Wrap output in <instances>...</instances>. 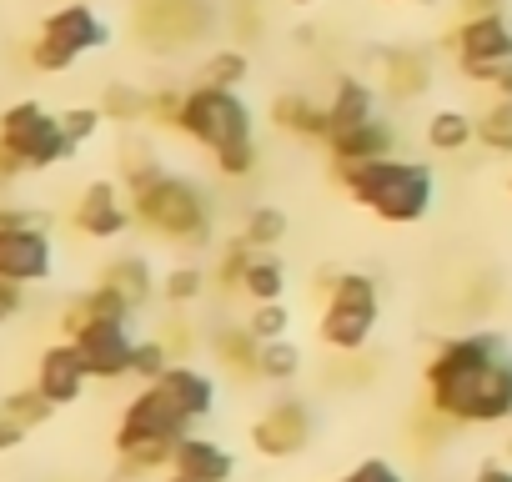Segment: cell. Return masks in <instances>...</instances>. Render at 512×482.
Returning <instances> with one entry per match:
<instances>
[{
	"label": "cell",
	"instance_id": "1",
	"mask_svg": "<svg viewBox=\"0 0 512 482\" xmlns=\"http://www.w3.org/2000/svg\"><path fill=\"white\" fill-rule=\"evenodd\" d=\"M427 412L457 427L512 422V342L502 332L447 337L422 367Z\"/></svg>",
	"mask_w": 512,
	"mask_h": 482
},
{
	"label": "cell",
	"instance_id": "16",
	"mask_svg": "<svg viewBox=\"0 0 512 482\" xmlns=\"http://www.w3.org/2000/svg\"><path fill=\"white\" fill-rule=\"evenodd\" d=\"M327 156L332 166H352V161H387L397 156V126L372 116L362 126H347V131H332L327 136Z\"/></svg>",
	"mask_w": 512,
	"mask_h": 482
},
{
	"label": "cell",
	"instance_id": "33",
	"mask_svg": "<svg viewBox=\"0 0 512 482\" xmlns=\"http://www.w3.org/2000/svg\"><path fill=\"white\" fill-rule=\"evenodd\" d=\"M246 332H251L256 342H282V337L292 332V307H287V302H251Z\"/></svg>",
	"mask_w": 512,
	"mask_h": 482
},
{
	"label": "cell",
	"instance_id": "15",
	"mask_svg": "<svg viewBox=\"0 0 512 482\" xmlns=\"http://www.w3.org/2000/svg\"><path fill=\"white\" fill-rule=\"evenodd\" d=\"M86 382H91V372H86V362H81V352H76L71 337H66V342H51V347L41 352V362H36V387H41L46 402L71 407V402H81Z\"/></svg>",
	"mask_w": 512,
	"mask_h": 482
},
{
	"label": "cell",
	"instance_id": "34",
	"mask_svg": "<svg viewBox=\"0 0 512 482\" xmlns=\"http://www.w3.org/2000/svg\"><path fill=\"white\" fill-rule=\"evenodd\" d=\"M251 257H256L251 241H246V236H231L226 247H221V262H216V287H221V292H241V277H246Z\"/></svg>",
	"mask_w": 512,
	"mask_h": 482
},
{
	"label": "cell",
	"instance_id": "8",
	"mask_svg": "<svg viewBox=\"0 0 512 482\" xmlns=\"http://www.w3.org/2000/svg\"><path fill=\"white\" fill-rule=\"evenodd\" d=\"M377 317H382V292L367 272H337L332 287H327V307L317 317V337L322 347L332 352H362L377 332Z\"/></svg>",
	"mask_w": 512,
	"mask_h": 482
},
{
	"label": "cell",
	"instance_id": "45",
	"mask_svg": "<svg viewBox=\"0 0 512 482\" xmlns=\"http://www.w3.org/2000/svg\"><path fill=\"white\" fill-rule=\"evenodd\" d=\"M502 462H512V432H507V442H502Z\"/></svg>",
	"mask_w": 512,
	"mask_h": 482
},
{
	"label": "cell",
	"instance_id": "18",
	"mask_svg": "<svg viewBox=\"0 0 512 482\" xmlns=\"http://www.w3.org/2000/svg\"><path fill=\"white\" fill-rule=\"evenodd\" d=\"M156 387L191 417V427L216 412V382H211V372H201V367H191V362H171V367L156 377Z\"/></svg>",
	"mask_w": 512,
	"mask_h": 482
},
{
	"label": "cell",
	"instance_id": "25",
	"mask_svg": "<svg viewBox=\"0 0 512 482\" xmlns=\"http://www.w3.org/2000/svg\"><path fill=\"white\" fill-rule=\"evenodd\" d=\"M246 76H251V56L241 51V46H216L201 66H196V76H191V86H211V91H241L246 86Z\"/></svg>",
	"mask_w": 512,
	"mask_h": 482
},
{
	"label": "cell",
	"instance_id": "37",
	"mask_svg": "<svg viewBox=\"0 0 512 482\" xmlns=\"http://www.w3.org/2000/svg\"><path fill=\"white\" fill-rule=\"evenodd\" d=\"M211 161H216V176L246 181V176H256V161H262V151H256V141H241V146H231V151H221V156H211Z\"/></svg>",
	"mask_w": 512,
	"mask_h": 482
},
{
	"label": "cell",
	"instance_id": "2",
	"mask_svg": "<svg viewBox=\"0 0 512 482\" xmlns=\"http://www.w3.org/2000/svg\"><path fill=\"white\" fill-rule=\"evenodd\" d=\"M332 176L347 186L357 206H367L387 226H417L437 206V171L417 156H387V161H352L332 166Z\"/></svg>",
	"mask_w": 512,
	"mask_h": 482
},
{
	"label": "cell",
	"instance_id": "6",
	"mask_svg": "<svg viewBox=\"0 0 512 482\" xmlns=\"http://www.w3.org/2000/svg\"><path fill=\"white\" fill-rule=\"evenodd\" d=\"M106 46H111L106 16L91 6V0H66V6L46 11L36 41L26 46V61H31L41 76H61V71H71L81 56L106 51Z\"/></svg>",
	"mask_w": 512,
	"mask_h": 482
},
{
	"label": "cell",
	"instance_id": "21",
	"mask_svg": "<svg viewBox=\"0 0 512 482\" xmlns=\"http://www.w3.org/2000/svg\"><path fill=\"white\" fill-rule=\"evenodd\" d=\"M96 282H106V287H116L126 302H131V312H141L156 292H161V282H156V272H151V262L141 257V252H126V257H116V262H106L101 267V277Z\"/></svg>",
	"mask_w": 512,
	"mask_h": 482
},
{
	"label": "cell",
	"instance_id": "13",
	"mask_svg": "<svg viewBox=\"0 0 512 482\" xmlns=\"http://www.w3.org/2000/svg\"><path fill=\"white\" fill-rule=\"evenodd\" d=\"M71 226H76L81 236H91V241H116L121 231H131L136 216H131V196H126V186L111 181V176L86 181L81 196H76Z\"/></svg>",
	"mask_w": 512,
	"mask_h": 482
},
{
	"label": "cell",
	"instance_id": "23",
	"mask_svg": "<svg viewBox=\"0 0 512 482\" xmlns=\"http://www.w3.org/2000/svg\"><path fill=\"white\" fill-rule=\"evenodd\" d=\"M211 352L231 377H256V357H262V342L246 332V322H221L211 332Z\"/></svg>",
	"mask_w": 512,
	"mask_h": 482
},
{
	"label": "cell",
	"instance_id": "12",
	"mask_svg": "<svg viewBox=\"0 0 512 482\" xmlns=\"http://www.w3.org/2000/svg\"><path fill=\"white\" fill-rule=\"evenodd\" d=\"M312 427H317V417H312L307 397H277L251 422V447L262 457H297V452H307Z\"/></svg>",
	"mask_w": 512,
	"mask_h": 482
},
{
	"label": "cell",
	"instance_id": "9",
	"mask_svg": "<svg viewBox=\"0 0 512 482\" xmlns=\"http://www.w3.org/2000/svg\"><path fill=\"white\" fill-rule=\"evenodd\" d=\"M66 337L76 342L91 382H121V377H131V362H136L131 317H81V312H66Z\"/></svg>",
	"mask_w": 512,
	"mask_h": 482
},
{
	"label": "cell",
	"instance_id": "5",
	"mask_svg": "<svg viewBox=\"0 0 512 482\" xmlns=\"http://www.w3.org/2000/svg\"><path fill=\"white\" fill-rule=\"evenodd\" d=\"M71 156H76V146L61 126V111H51L41 101H11L0 111V181L51 171Z\"/></svg>",
	"mask_w": 512,
	"mask_h": 482
},
{
	"label": "cell",
	"instance_id": "38",
	"mask_svg": "<svg viewBox=\"0 0 512 482\" xmlns=\"http://www.w3.org/2000/svg\"><path fill=\"white\" fill-rule=\"evenodd\" d=\"M332 482H407V477H402L387 457H362L357 467H347V472L332 477Z\"/></svg>",
	"mask_w": 512,
	"mask_h": 482
},
{
	"label": "cell",
	"instance_id": "41",
	"mask_svg": "<svg viewBox=\"0 0 512 482\" xmlns=\"http://www.w3.org/2000/svg\"><path fill=\"white\" fill-rule=\"evenodd\" d=\"M21 437H26V427H21V422H11L6 412H0V452H11V447H21Z\"/></svg>",
	"mask_w": 512,
	"mask_h": 482
},
{
	"label": "cell",
	"instance_id": "29",
	"mask_svg": "<svg viewBox=\"0 0 512 482\" xmlns=\"http://www.w3.org/2000/svg\"><path fill=\"white\" fill-rule=\"evenodd\" d=\"M96 106L106 111V121H126V126H131V121H151V91H136V86H126V81H111Z\"/></svg>",
	"mask_w": 512,
	"mask_h": 482
},
{
	"label": "cell",
	"instance_id": "10",
	"mask_svg": "<svg viewBox=\"0 0 512 482\" xmlns=\"http://www.w3.org/2000/svg\"><path fill=\"white\" fill-rule=\"evenodd\" d=\"M447 51L457 56V71L477 86H487L497 76V66L512 61V16L507 11H482V16H462L447 36Z\"/></svg>",
	"mask_w": 512,
	"mask_h": 482
},
{
	"label": "cell",
	"instance_id": "14",
	"mask_svg": "<svg viewBox=\"0 0 512 482\" xmlns=\"http://www.w3.org/2000/svg\"><path fill=\"white\" fill-rule=\"evenodd\" d=\"M56 272V241L51 226H21V231H0V282L36 287Z\"/></svg>",
	"mask_w": 512,
	"mask_h": 482
},
{
	"label": "cell",
	"instance_id": "19",
	"mask_svg": "<svg viewBox=\"0 0 512 482\" xmlns=\"http://www.w3.org/2000/svg\"><path fill=\"white\" fill-rule=\"evenodd\" d=\"M377 66H382V81H387L392 101H417L432 86V56L427 51L392 46V51H377Z\"/></svg>",
	"mask_w": 512,
	"mask_h": 482
},
{
	"label": "cell",
	"instance_id": "24",
	"mask_svg": "<svg viewBox=\"0 0 512 482\" xmlns=\"http://www.w3.org/2000/svg\"><path fill=\"white\" fill-rule=\"evenodd\" d=\"M472 141H477V116H472V111L442 106V111L427 116V146H432L437 156H462Z\"/></svg>",
	"mask_w": 512,
	"mask_h": 482
},
{
	"label": "cell",
	"instance_id": "17",
	"mask_svg": "<svg viewBox=\"0 0 512 482\" xmlns=\"http://www.w3.org/2000/svg\"><path fill=\"white\" fill-rule=\"evenodd\" d=\"M267 116H272L277 131H287V136H297V141H317V146H327V136H332L327 101H317V96H307V91H282V96H272Z\"/></svg>",
	"mask_w": 512,
	"mask_h": 482
},
{
	"label": "cell",
	"instance_id": "3",
	"mask_svg": "<svg viewBox=\"0 0 512 482\" xmlns=\"http://www.w3.org/2000/svg\"><path fill=\"white\" fill-rule=\"evenodd\" d=\"M131 196V216L141 231L171 241V247L201 252L211 247V231H216V196L206 191V181L186 176V171H161L146 186L126 191Z\"/></svg>",
	"mask_w": 512,
	"mask_h": 482
},
{
	"label": "cell",
	"instance_id": "26",
	"mask_svg": "<svg viewBox=\"0 0 512 482\" xmlns=\"http://www.w3.org/2000/svg\"><path fill=\"white\" fill-rule=\"evenodd\" d=\"M241 297L246 302H287V267L277 252H256L246 277H241Z\"/></svg>",
	"mask_w": 512,
	"mask_h": 482
},
{
	"label": "cell",
	"instance_id": "39",
	"mask_svg": "<svg viewBox=\"0 0 512 482\" xmlns=\"http://www.w3.org/2000/svg\"><path fill=\"white\" fill-rule=\"evenodd\" d=\"M26 307V287H16V282H0V327H6L16 312Z\"/></svg>",
	"mask_w": 512,
	"mask_h": 482
},
{
	"label": "cell",
	"instance_id": "43",
	"mask_svg": "<svg viewBox=\"0 0 512 482\" xmlns=\"http://www.w3.org/2000/svg\"><path fill=\"white\" fill-rule=\"evenodd\" d=\"M462 16H482V11H507V0H457Z\"/></svg>",
	"mask_w": 512,
	"mask_h": 482
},
{
	"label": "cell",
	"instance_id": "4",
	"mask_svg": "<svg viewBox=\"0 0 512 482\" xmlns=\"http://www.w3.org/2000/svg\"><path fill=\"white\" fill-rule=\"evenodd\" d=\"M191 432V417L156 387V382H146L131 402H126V412H121V422H116V457H121V467L126 472H156V467H171V457H176V442Z\"/></svg>",
	"mask_w": 512,
	"mask_h": 482
},
{
	"label": "cell",
	"instance_id": "46",
	"mask_svg": "<svg viewBox=\"0 0 512 482\" xmlns=\"http://www.w3.org/2000/svg\"><path fill=\"white\" fill-rule=\"evenodd\" d=\"M287 6H317V0H287Z\"/></svg>",
	"mask_w": 512,
	"mask_h": 482
},
{
	"label": "cell",
	"instance_id": "42",
	"mask_svg": "<svg viewBox=\"0 0 512 482\" xmlns=\"http://www.w3.org/2000/svg\"><path fill=\"white\" fill-rule=\"evenodd\" d=\"M487 91H492V96H502V101H512V61H507V66H497V76L487 81Z\"/></svg>",
	"mask_w": 512,
	"mask_h": 482
},
{
	"label": "cell",
	"instance_id": "20",
	"mask_svg": "<svg viewBox=\"0 0 512 482\" xmlns=\"http://www.w3.org/2000/svg\"><path fill=\"white\" fill-rule=\"evenodd\" d=\"M171 467H176V472H186V477H196V482H231V472H236V457H231L221 442L186 432V437L176 442V457H171Z\"/></svg>",
	"mask_w": 512,
	"mask_h": 482
},
{
	"label": "cell",
	"instance_id": "44",
	"mask_svg": "<svg viewBox=\"0 0 512 482\" xmlns=\"http://www.w3.org/2000/svg\"><path fill=\"white\" fill-rule=\"evenodd\" d=\"M161 482H196V477H186V472H176V467H171V472H166Z\"/></svg>",
	"mask_w": 512,
	"mask_h": 482
},
{
	"label": "cell",
	"instance_id": "22",
	"mask_svg": "<svg viewBox=\"0 0 512 482\" xmlns=\"http://www.w3.org/2000/svg\"><path fill=\"white\" fill-rule=\"evenodd\" d=\"M327 116H332V131L362 126V121H372V116H377V91H372L362 76H337L332 101H327Z\"/></svg>",
	"mask_w": 512,
	"mask_h": 482
},
{
	"label": "cell",
	"instance_id": "31",
	"mask_svg": "<svg viewBox=\"0 0 512 482\" xmlns=\"http://www.w3.org/2000/svg\"><path fill=\"white\" fill-rule=\"evenodd\" d=\"M0 412H6L11 422H21V427L31 432V427L51 422L61 407H56V402H46V397H41V387L31 382V387H21V392H11V397H0Z\"/></svg>",
	"mask_w": 512,
	"mask_h": 482
},
{
	"label": "cell",
	"instance_id": "35",
	"mask_svg": "<svg viewBox=\"0 0 512 482\" xmlns=\"http://www.w3.org/2000/svg\"><path fill=\"white\" fill-rule=\"evenodd\" d=\"M61 126H66L71 146L81 151V146H91V141L101 136V126H106V111H101V106H66V111H61Z\"/></svg>",
	"mask_w": 512,
	"mask_h": 482
},
{
	"label": "cell",
	"instance_id": "28",
	"mask_svg": "<svg viewBox=\"0 0 512 482\" xmlns=\"http://www.w3.org/2000/svg\"><path fill=\"white\" fill-rule=\"evenodd\" d=\"M477 146L492 156H512V101L492 96V106L477 111Z\"/></svg>",
	"mask_w": 512,
	"mask_h": 482
},
{
	"label": "cell",
	"instance_id": "30",
	"mask_svg": "<svg viewBox=\"0 0 512 482\" xmlns=\"http://www.w3.org/2000/svg\"><path fill=\"white\" fill-rule=\"evenodd\" d=\"M302 372V347L292 337L282 342H262V357H256V377L262 382H297Z\"/></svg>",
	"mask_w": 512,
	"mask_h": 482
},
{
	"label": "cell",
	"instance_id": "32",
	"mask_svg": "<svg viewBox=\"0 0 512 482\" xmlns=\"http://www.w3.org/2000/svg\"><path fill=\"white\" fill-rule=\"evenodd\" d=\"M161 297H166L171 307H196V302L206 297V272H201L196 262L171 267V272L161 277Z\"/></svg>",
	"mask_w": 512,
	"mask_h": 482
},
{
	"label": "cell",
	"instance_id": "7",
	"mask_svg": "<svg viewBox=\"0 0 512 482\" xmlns=\"http://www.w3.org/2000/svg\"><path fill=\"white\" fill-rule=\"evenodd\" d=\"M191 146H201L206 156H221L241 141H256V116L246 106L241 91H211V86H186L181 91V111L176 126Z\"/></svg>",
	"mask_w": 512,
	"mask_h": 482
},
{
	"label": "cell",
	"instance_id": "11",
	"mask_svg": "<svg viewBox=\"0 0 512 482\" xmlns=\"http://www.w3.org/2000/svg\"><path fill=\"white\" fill-rule=\"evenodd\" d=\"M206 26H211L206 0H136V31L146 36V46L176 51L196 41Z\"/></svg>",
	"mask_w": 512,
	"mask_h": 482
},
{
	"label": "cell",
	"instance_id": "36",
	"mask_svg": "<svg viewBox=\"0 0 512 482\" xmlns=\"http://www.w3.org/2000/svg\"><path fill=\"white\" fill-rule=\"evenodd\" d=\"M176 362V352L166 347V337H146V342H136V362H131V377H141V387L146 382H156L166 367Z\"/></svg>",
	"mask_w": 512,
	"mask_h": 482
},
{
	"label": "cell",
	"instance_id": "27",
	"mask_svg": "<svg viewBox=\"0 0 512 482\" xmlns=\"http://www.w3.org/2000/svg\"><path fill=\"white\" fill-rule=\"evenodd\" d=\"M287 231H292V221H287V211H282L277 201L251 206V211H246V221H241V236L251 241L256 252H277L282 241H287Z\"/></svg>",
	"mask_w": 512,
	"mask_h": 482
},
{
	"label": "cell",
	"instance_id": "40",
	"mask_svg": "<svg viewBox=\"0 0 512 482\" xmlns=\"http://www.w3.org/2000/svg\"><path fill=\"white\" fill-rule=\"evenodd\" d=\"M472 482H512V462H477Z\"/></svg>",
	"mask_w": 512,
	"mask_h": 482
}]
</instances>
